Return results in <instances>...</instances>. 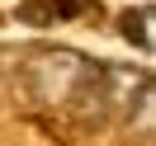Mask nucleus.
Masks as SVG:
<instances>
[{"instance_id":"1","label":"nucleus","mask_w":156,"mask_h":146,"mask_svg":"<svg viewBox=\"0 0 156 146\" xmlns=\"http://www.w3.org/2000/svg\"><path fill=\"white\" fill-rule=\"evenodd\" d=\"M24 85L43 113L71 118L76 127H99L109 113L104 66H95L71 47H38L24 61Z\"/></svg>"},{"instance_id":"2","label":"nucleus","mask_w":156,"mask_h":146,"mask_svg":"<svg viewBox=\"0 0 156 146\" xmlns=\"http://www.w3.org/2000/svg\"><path fill=\"white\" fill-rule=\"evenodd\" d=\"M80 10H85V0H19V19L38 24V29L62 24V19H76Z\"/></svg>"}]
</instances>
